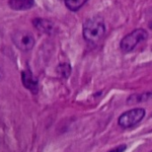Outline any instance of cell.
I'll return each mask as SVG.
<instances>
[{
    "mask_svg": "<svg viewBox=\"0 0 152 152\" xmlns=\"http://www.w3.org/2000/svg\"><path fill=\"white\" fill-rule=\"evenodd\" d=\"M23 83L24 86L31 91L33 93H37L38 91V80L33 77L31 72L25 71L23 72Z\"/></svg>",
    "mask_w": 152,
    "mask_h": 152,
    "instance_id": "7",
    "label": "cell"
},
{
    "mask_svg": "<svg viewBox=\"0 0 152 152\" xmlns=\"http://www.w3.org/2000/svg\"><path fill=\"white\" fill-rule=\"evenodd\" d=\"M146 111L143 108H133L131 109L118 118V124L123 128H130L139 124L145 116Z\"/></svg>",
    "mask_w": 152,
    "mask_h": 152,
    "instance_id": "3",
    "label": "cell"
},
{
    "mask_svg": "<svg viewBox=\"0 0 152 152\" xmlns=\"http://www.w3.org/2000/svg\"><path fill=\"white\" fill-rule=\"evenodd\" d=\"M4 77V73H3V71L1 69V67H0V81H1Z\"/></svg>",
    "mask_w": 152,
    "mask_h": 152,
    "instance_id": "12",
    "label": "cell"
},
{
    "mask_svg": "<svg viewBox=\"0 0 152 152\" xmlns=\"http://www.w3.org/2000/svg\"><path fill=\"white\" fill-rule=\"evenodd\" d=\"M106 32V26L101 17L95 16L88 19L83 27V35L85 40L91 43L98 42Z\"/></svg>",
    "mask_w": 152,
    "mask_h": 152,
    "instance_id": "1",
    "label": "cell"
},
{
    "mask_svg": "<svg viewBox=\"0 0 152 152\" xmlns=\"http://www.w3.org/2000/svg\"><path fill=\"white\" fill-rule=\"evenodd\" d=\"M34 27L39 30V31L46 33V34H53L55 31V25L54 23L47 19L43 18H36L32 22Z\"/></svg>",
    "mask_w": 152,
    "mask_h": 152,
    "instance_id": "5",
    "label": "cell"
},
{
    "mask_svg": "<svg viewBox=\"0 0 152 152\" xmlns=\"http://www.w3.org/2000/svg\"><path fill=\"white\" fill-rule=\"evenodd\" d=\"M126 148H127V146L124 144V145H120V146H118V147L109 150L108 152H124L126 149Z\"/></svg>",
    "mask_w": 152,
    "mask_h": 152,
    "instance_id": "11",
    "label": "cell"
},
{
    "mask_svg": "<svg viewBox=\"0 0 152 152\" xmlns=\"http://www.w3.org/2000/svg\"><path fill=\"white\" fill-rule=\"evenodd\" d=\"M72 72V67L70 65V64L64 63V64H61L58 65L57 67V72L62 76L64 79H67Z\"/></svg>",
    "mask_w": 152,
    "mask_h": 152,
    "instance_id": "10",
    "label": "cell"
},
{
    "mask_svg": "<svg viewBox=\"0 0 152 152\" xmlns=\"http://www.w3.org/2000/svg\"><path fill=\"white\" fill-rule=\"evenodd\" d=\"M14 44L22 51H29L33 48L35 45V39L33 35L26 31H18L12 35Z\"/></svg>",
    "mask_w": 152,
    "mask_h": 152,
    "instance_id": "4",
    "label": "cell"
},
{
    "mask_svg": "<svg viewBox=\"0 0 152 152\" xmlns=\"http://www.w3.org/2000/svg\"><path fill=\"white\" fill-rule=\"evenodd\" d=\"M10 8L15 11H25L34 6V0H8Z\"/></svg>",
    "mask_w": 152,
    "mask_h": 152,
    "instance_id": "6",
    "label": "cell"
},
{
    "mask_svg": "<svg viewBox=\"0 0 152 152\" xmlns=\"http://www.w3.org/2000/svg\"><path fill=\"white\" fill-rule=\"evenodd\" d=\"M149 27H150V28L152 29V21L150 22V24H149Z\"/></svg>",
    "mask_w": 152,
    "mask_h": 152,
    "instance_id": "13",
    "label": "cell"
},
{
    "mask_svg": "<svg viewBox=\"0 0 152 152\" xmlns=\"http://www.w3.org/2000/svg\"><path fill=\"white\" fill-rule=\"evenodd\" d=\"M152 99V92H145L140 94H133L130 96L127 99L128 105H133L136 103H140L143 101H148V99Z\"/></svg>",
    "mask_w": 152,
    "mask_h": 152,
    "instance_id": "8",
    "label": "cell"
},
{
    "mask_svg": "<svg viewBox=\"0 0 152 152\" xmlns=\"http://www.w3.org/2000/svg\"><path fill=\"white\" fill-rule=\"evenodd\" d=\"M65 7L71 11H78L88 0H62Z\"/></svg>",
    "mask_w": 152,
    "mask_h": 152,
    "instance_id": "9",
    "label": "cell"
},
{
    "mask_svg": "<svg viewBox=\"0 0 152 152\" xmlns=\"http://www.w3.org/2000/svg\"><path fill=\"white\" fill-rule=\"evenodd\" d=\"M148 32L143 29H137L127 34L120 42V48L122 51L128 53L132 51L138 44L148 39Z\"/></svg>",
    "mask_w": 152,
    "mask_h": 152,
    "instance_id": "2",
    "label": "cell"
}]
</instances>
